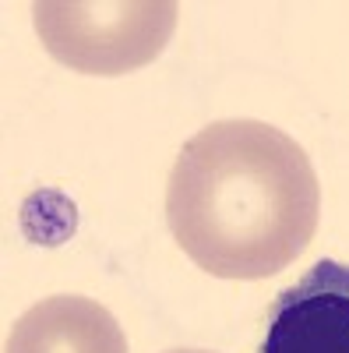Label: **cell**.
<instances>
[{
  "label": "cell",
  "instance_id": "obj_1",
  "mask_svg": "<svg viewBox=\"0 0 349 353\" xmlns=\"http://www.w3.org/2000/svg\"><path fill=\"white\" fill-rule=\"evenodd\" d=\"M321 184L310 156L272 124L219 121L180 149L166 223L180 251L219 279H265L314 241Z\"/></svg>",
  "mask_w": 349,
  "mask_h": 353
},
{
  "label": "cell",
  "instance_id": "obj_2",
  "mask_svg": "<svg viewBox=\"0 0 349 353\" xmlns=\"http://www.w3.org/2000/svg\"><path fill=\"white\" fill-rule=\"evenodd\" d=\"M39 43L81 74H127L152 64L177 28L173 0H43Z\"/></svg>",
  "mask_w": 349,
  "mask_h": 353
},
{
  "label": "cell",
  "instance_id": "obj_3",
  "mask_svg": "<svg viewBox=\"0 0 349 353\" xmlns=\"http://www.w3.org/2000/svg\"><path fill=\"white\" fill-rule=\"evenodd\" d=\"M261 353H349V265L321 258L268 307Z\"/></svg>",
  "mask_w": 349,
  "mask_h": 353
},
{
  "label": "cell",
  "instance_id": "obj_4",
  "mask_svg": "<svg viewBox=\"0 0 349 353\" xmlns=\"http://www.w3.org/2000/svg\"><path fill=\"white\" fill-rule=\"evenodd\" d=\"M4 353H127V339L103 304L64 293L21 314Z\"/></svg>",
  "mask_w": 349,
  "mask_h": 353
},
{
  "label": "cell",
  "instance_id": "obj_5",
  "mask_svg": "<svg viewBox=\"0 0 349 353\" xmlns=\"http://www.w3.org/2000/svg\"><path fill=\"white\" fill-rule=\"evenodd\" d=\"M169 353H209V350H169Z\"/></svg>",
  "mask_w": 349,
  "mask_h": 353
}]
</instances>
